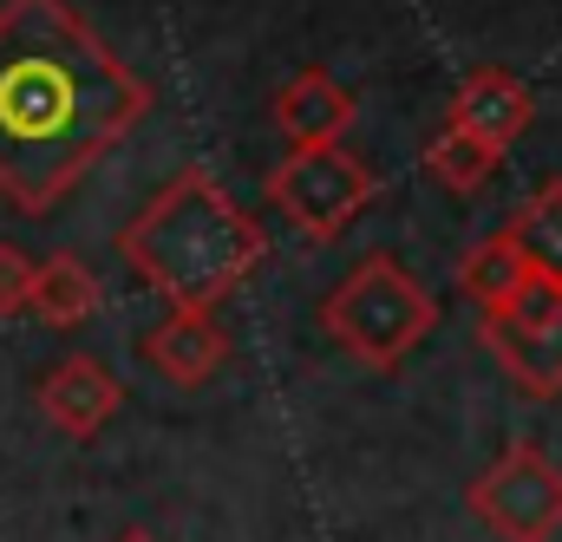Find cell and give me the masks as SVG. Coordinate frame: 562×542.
Here are the masks:
<instances>
[{"mask_svg": "<svg viewBox=\"0 0 562 542\" xmlns=\"http://www.w3.org/2000/svg\"><path fill=\"white\" fill-rule=\"evenodd\" d=\"M150 86L72 13V0H0V196L46 216L119 137Z\"/></svg>", "mask_w": 562, "mask_h": 542, "instance_id": "1", "label": "cell"}, {"mask_svg": "<svg viewBox=\"0 0 562 542\" xmlns=\"http://www.w3.org/2000/svg\"><path fill=\"white\" fill-rule=\"evenodd\" d=\"M119 256L170 307L216 314L249 281V269L269 256V236H262V223H249V210H236L216 190V177L203 163H183L119 229Z\"/></svg>", "mask_w": 562, "mask_h": 542, "instance_id": "2", "label": "cell"}, {"mask_svg": "<svg viewBox=\"0 0 562 542\" xmlns=\"http://www.w3.org/2000/svg\"><path fill=\"white\" fill-rule=\"evenodd\" d=\"M321 327L373 373H393L425 334L438 327V301L419 287V274L400 256H367L327 301H321Z\"/></svg>", "mask_w": 562, "mask_h": 542, "instance_id": "3", "label": "cell"}, {"mask_svg": "<svg viewBox=\"0 0 562 542\" xmlns=\"http://www.w3.org/2000/svg\"><path fill=\"white\" fill-rule=\"evenodd\" d=\"M373 190H380V177L367 170V157H353L340 144H294L269 170V203L307 242H334L373 203Z\"/></svg>", "mask_w": 562, "mask_h": 542, "instance_id": "4", "label": "cell"}, {"mask_svg": "<svg viewBox=\"0 0 562 542\" xmlns=\"http://www.w3.org/2000/svg\"><path fill=\"white\" fill-rule=\"evenodd\" d=\"M464 510L497 542H550L562 530V471L537 444H510L491 471L471 477Z\"/></svg>", "mask_w": 562, "mask_h": 542, "instance_id": "5", "label": "cell"}, {"mask_svg": "<svg viewBox=\"0 0 562 542\" xmlns=\"http://www.w3.org/2000/svg\"><path fill=\"white\" fill-rule=\"evenodd\" d=\"M477 340L530 399H557L562 393V281L537 274L510 314H484Z\"/></svg>", "mask_w": 562, "mask_h": 542, "instance_id": "6", "label": "cell"}, {"mask_svg": "<svg viewBox=\"0 0 562 542\" xmlns=\"http://www.w3.org/2000/svg\"><path fill=\"white\" fill-rule=\"evenodd\" d=\"M33 406H40V418H46L53 431H66V438H99L105 418L125 406V386H119V373H112L105 360L72 353V360H53V366L40 373Z\"/></svg>", "mask_w": 562, "mask_h": 542, "instance_id": "7", "label": "cell"}, {"mask_svg": "<svg viewBox=\"0 0 562 542\" xmlns=\"http://www.w3.org/2000/svg\"><path fill=\"white\" fill-rule=\"evenodd\" d=\"M451 132H471V137H491V144H517V137L530 132V118H537V99H530V86L517 79V72H504V66H471L464 79H458V92H451Z\"/></svg>", "mask_w": 562, "mask_h": 542, "instance_id": "8", "label": "cell"}, {"mask_svg": "<svg viewBox=\"0 0 562 542\" xmlns=\"http://www.w3.org/2000/svg\"><path fill=\"white\" fill-rule=\"evenodd\" d=\"M144 360H150V373L170 380V386H203V380H216V366L229 360V334H223L216 314H203V307H170V314L144 334Z\"/></svg>", "mask_w": 562, "mask_h": 542, "instance_id": "9", "label": "cell"}, {"mask_svg": "<svg viewBox=\"0 0 562 542\" xmlns=\"http://www.w3.org/2000/svg\"><path fill=\"white\" fill-rule=\"evenodd\" d=\"M353 118H360L353 92L334 86V72H321V66L294 72L276 99V132L288 137V144H340Z\"/></svg>", "mask_w": 562, "mask_h": 542, "instance_id": "10", "label": "cell"}, {"mask_svg": "<svg viewBox=\"0 0 562 542\" xmlns=\"http://www.w3.org/2000/svg\"><path fill=\"white\" fill-rule=\"evenodd\" d=\"M537 281V262L524 256V242L504 229V236H484V242H471L464 249V262H458V287L484 307V314H510L517 301H524V287Z\"/></svg>", "mask_w": 562, "mask_h": 542, "instance_id": "11", "label": "cell"}, {"mask_svg": "<svg viewBox=\"0 0 562 542\" xmlns=\"http://www.w3.org/2000/svg\"><path fill=\"white\" fill-rule=\"evenodd\" d=\"M99 301H105V287H99V274L86 269L79 256H53V262H40V281H33V314H40L53 334L86 327V320L99 314Z\"/></svg>", "mask_w": 562, "mask_h": 542, "instance_id": "12", "label": "cell"}, {"mask_svg": "<svg viewBox=\"0 0 562 542\" xmlns=\"http://www.w3.org/2000/svg\"><path fill=\"white\" fill-rule=\"evenodd\" d=\"M497 170H504V144H491V137H471V132H451L445 125V132L425 144V177L445 183V190H458V196L484 190Z\"/></svg>", "mask_w": 562, "mask_h": 542, "instance_id": "13", "label": "cell"}, {"mask_svg": "<svg viewBox=\"0 0 562 542\" xmlns=\"http://www.w3.org/2000/svg\"><path fill=\"white\" fill-rule=\"evenodd\" d=\"M510 236L524 242V256L537 262V274H557L562 281V177L537 183L524 196V210L510 216Z\"/></svg>", "mask_w": 562, "mask_h": 542, "instance_id": "14", "label": "cell"}, {"mask_svg": "<svg viewBox=\"0 0 562 542\" xmlns=\"http://www.w3.org/2000/svg\"><path fill=\"white\" fill-rule=\"evenodd\" d=\"M33 281H40V262L20 256L13 242H0V320L33 314Z\"/></svg>", "mask_w": 562, "mask_h": 542, "instance_id": "15", "label": "cell"}, {"mask_svg": "<svg viewBox=\"0 0 562 542\" xmlns=\"http://www.w3.org/2000/svg\"><path fill=\"white\" fill-rule=\"evenodd\" d=\"M119 542H150V537H144V530H125V537H119Z\"/></svg>", "mask_w": 562, "mask_h": 542, "instance_id": "16", "label": "cell"}]
</instances>
